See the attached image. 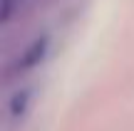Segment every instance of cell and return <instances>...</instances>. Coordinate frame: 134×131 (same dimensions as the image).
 <instances>
[{
  "mask_svg": "<svg viewBox=\"0 0 134 131\" xmlns=\"http://www.w3.org/2000/svg\"><path fill=\"white\" fill-rule=\"evenodd\" d=\"M45 49H47V40H37V42H32L27 49H25V54L18 59V64H15V72H27V69H32L35 64L42 62L45 57Z\"/></svg>",
  "mask_w": 134,
  "mask_h": 131,
  "instance_id": "1",
  "label": "cell"
},
{
  "mask_svg": "<svg viewBox=\"0 0 134 131\" xmlns=\"http://www.w3.org/2000/svg\"><path fill=\"white\" fill-rule=\"evenodd\" d=\"M27 99H30V92H27V89L18 92V94L13 97V102H10V114H13V116L23 114V111H25V107H27Z\"/></svg>",
  "mask_w": 134,
  "mask_h": 131,
  "instance_id": "2",
  "label": "cell"
}]
</instances>
